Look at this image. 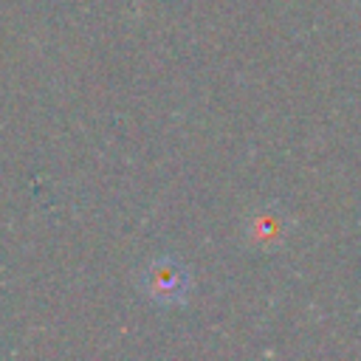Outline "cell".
<instances>
[{
  "label": "cell",
  "mask_w": 361,
  "mask_h": 361,
  "mask_svg": "<svg viewBox=\"0 0 361 361\" xmlns=\"http://www.w3.org/2000/svg\"><path fill=\"white\" fill-rule=\"evenodd\" d=\"M189 288H192V276H189V271L175 257L152 259L147 265V271L141 274V290L152 302H158V305H178V302H183Z\"/></svg>",
  "instance_id": "1"
}]
</instances>
